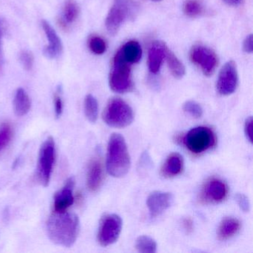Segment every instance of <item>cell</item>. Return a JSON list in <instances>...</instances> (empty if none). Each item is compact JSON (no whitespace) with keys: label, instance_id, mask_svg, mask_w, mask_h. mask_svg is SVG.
Instances as JSON below:
<instances>
[{"label":"cell","instance_id":"1","mask_svg":"<svg viewBox=\"0 0 253 253\" xmlns=\"http://www.w3.org/2000/svg\"><path fill=\"white\" fill-rule=\"evenodd\" d=\"M80 230L78 216L69 211H54L47 221V232L54 244L70 247L75 244Z\"/></svg>","mask_w":253,"mask_h":253},{"label":"cell","instance_id":"2","mask_svg":"<svg viewBox=\"0 0 253 253\" xmlns=\"http://www.w3.org/2000/svg\"><path fill=\"white\" fill-rule=\"evenodd\" d=\"M131 158L125 139L120 134H113L108 143L106 169L114 177L125 176L129 171Z\"/></svg>","mask_w":253,"mask_h":253},{"label":"cell","instance_id":"3","mask_svg":"<svg viewBox=\"0 0 253 253\" xmlns=\"http://www.w3.org/2000/svg\"><path fill=\"white\" fill-rule=\"evenodd\" d=\"M103 119L109 126L126 128L134 121V112L126 102L120 97H113L103 111Z\"/></svg>","mask_w":253,"mask_h":253},{"label":"cell","instance_id":"4","mask_svg":"<svg viewBox=\"0 0 253 253\" xmlns=\"http://www.w3.org/2000/svg\"><path fill=\"white\" fill-rule=\"evenodd\" d=\"M129 63L126 61L121 51L114 57L112 70L109 75V86L112 91L124 94L132 90L134 87Z\"/></svg>","mask_w":253,"mask_h":253},{"label":"cell","instance_id":"5","mask_svg":"<svg viewBox=\"0 0 253 253\" xmlns=\"http://www.w3.org/2000/svg\"><path fill=\"white\" fill-rule=\"evenodd\" d=\"M137 12V5L132 0H115L106 19V27L110 35H115L124 22L133 19Z\"/></svg>","mask_w":253,"mask_h":253},{"label":"cell","instance_id":"6","mask_svg":"<svg viewBox=\"0 0 253 253\" xmlns=\"http://www.w3.org/2000/svg\"><path fill=\"white\" fill-rule=\"evenodd\" d=\"M55 161V143L51 137L44 141L40 149L37 177L42 186L49 184Z\"/></svg>","mask_w":253,"mask_h":253},{"label":"cell","instance_id":"7","mask_svg":"<svg viewBox=\"0 0 253 253\" xmlns=\"http://www.w3.org/2000/svg\"><path fill=\"white\" fill-rule=\"evenodd\" d=\"M216 137L211 128L198 126L192 128L183 137L188 150L195 155H199L211 149L215 144Z\"/></svg>","mask_w":253,"mask_h":253},{"label":"cell","instance_id":"8","mask_svg":"<svg viewBox=\"0 0 253 253\" xmlns=\"http://www.w3.org/2000/svg\"><path fill=\"white\" fill-rule=\"evenodd\" d=\"M123 221L118 214H106L102 218L99 226L97 240L103 247L116 242L122 231Z\"/></svg>","mask_w":253,"mask_h":253},{"label":"cell","instance_id":"9","mask_svg":"<svg viewBox=\"0 0 253 253\" xmlns=\"http://www.w3.org/2000/svg\"><path fill=\"white\" fill-rule=\"evenodd\" d=\"M190 59L192 63L201 67L206 76H211L218 64V59L215 53L201 45L192 47L190 51Z\"/></svg>","mask_w":253,"mask_h":253},{"label":"cell","instance_id":"10","mask_svg":"<svg viewBox=\"0 0 253 253\" xmlns=\"http://www.w3.org/2000/svg\"><path fill=\"white\" fill-rule=\"evenodd\" d=\"M238 75L235 62L229 61L222 67L217 81V90L220 95L233 94L238 87Z\"/></svg>","mask_w":253,"mask_h":253},{"label":"cell","instance_id":"11","mask_svg":"<svg viewBox=\"0 0 253 253\" xmlns=\"http://www.w3.org/2000/svg\"><path fill=\"white\" fill-rule=\"evenodd\" d=\"M228 186L219 178H211L203 187L201 198L205 203H220L226 199Z\"/></svg>","mask_w":253,"mask_h":253},{"label":"cell","instance_id":"12","mask_svg":"<svg viewBox=\"0 0 253 253\" xmlns=\"http://www.w3.org/2000/svg\"><path fill=\"white\" fill-rule=\"evenodd\" d=\"M174 201V197L170 192L155 191L148 197L146 204L151 217H156L168 210Z\"/></svg>","mask_w":253,"mask_h":253},{"label":"cell","instance_id":"13","mask_svg":"<svg viewBox=\"0 0 253 253\" xmlns=\"http://www.w3.org/2000/svg\"><path fill=\"white\" fill-rule=\"evenodd\" d=\"M75 180L74 177H70L66 180L64 186L54 195V211L61 212L67 211L68 209L74 204L75 197L73 189Z\"/></svg>","mask_w":253,"mask_h":253},{"label":"cell","instance_id":"14","mask_svg":"<svg viewBox=\"0 0 253 253\" xmlns=\"http://www.w3.org/2000/svg\"><path fill=\"white\" fill-rule=\"evenodd\" d=\"M42 26L49 43L44 49V53L48 58H56L61 54L63 50L61 40L48 22L42 20Z\"/></svg>","mask_w":253,"mask_h":253},{"label":"cell","instance_id":"15","mask_svg":"<svg viewBox=\"0 0 253 253\" xmlns=\"http://www.w3.org/2000/svg\"><path fill=\"white\" fill-rule=\"evenodd\" d=\"M167 48L164 42L157 41L152 43L148 53V66L149 72L156 75L160 72L163 60L165 58Z\"/></svg>","mask_w":253,"mask_h":253},{"label":"cell","instance_id":"16","mask_svg":"<svg viewBox=\"0 0 253 253\" xmlns=\"http://www.w3.org/2000/svg\"><path fill=\"white\" fill-rule=\"evenodd\" d=\"M103 180V165L98 158L92 160L87 173V186L91 192H97Z\"/></svg>","mask_w":253,"mask_h":253},{"label":"cell","instance_id":"17","mask_svg":"<svg viewBox=\"0 0 253 253\" xmlns=\"http://www.w3.org/2000/svg\"><path fill=\"white\" fill-rule=\"evenodd\" d=\"M183 157L178 153H171L167 157L161 167V175L167 178L179 175L183 171Z\"/></svg>","mask_w":253,"mask_h":253},{"label":"cell","instance_id":"18","mask_svg":"<svg viewBox=\"0 0 253 253\" xmlns=\"http://www.w3.org/2000/svg\"><path fill=\"white\" fill-rule=\"evenodd\" d=\"M241 223L235 217H226L222 220L217 229V238L220 241H226L235 236L240 229Z\"/></svg>","mask_w":253,"mask_h":253},{"label":"cell","instance_id":"19","mask_svg":"<svg viewBox=\"0 0 253 253\" xmlns=\"http://www.w3.org/2000/svg\"><path fill=\"white\" fill-rule=\"evenodd\" d=\"M32 106L30 97L23 88H20L16 91L14 100V112L19 117L24 116L29 113Z\"/></svg>","mask_w":253,"mask_h":253},{"label":"cell","instance_id":"20","mask_svg":"<svg viewBox=\"0 0 253 253\" xmlns=\"http://www.w3.org/2000/svg\"><path fill=\"white\" fill-rule=\"evenodd\" d=\"M126 61L129 64L138 63L142 57V48L137 41H128L120 49Z\"/></svg>","mask_w":253,"mask_h":253},{"label":"cell","instance_id":"21","mask_svg":"<svg viewBox=\"0 0 253 253\" xmlns=\"http://www.w3.org/2000/svg\"><path fill=\"white\" fill-rule=\"evenodd\" d=\"M165 58L167 59V64L173 76L177 79L183 78L186 73L184 66L168 48L166 51Z\"/></svg>","mask_w":253,"mask_h":253},{"label":"cell","instance_id":"22","mask_svg":"<svg viewBox=\"0 0 253 253\" xmlns=\"http://www.w3.org/2000/svg\"><path fill=\"white\" fill-rule=\"evenodd\" d=\"M84 112H85V117L89 122L95 123L98 118V103L97 99L91 95L88 94L85 97V101H84Z\"/></svg>","mask_w":253,"mask_h":253},{"label":"cell","instance_id":"23","mask_svg":"<svg viewBox=\"0 0 253 253\" xmlns=\"http://www.w3.org/2000/svg\"><path fill=\"white\" fill-rule=\"evenodd\" d=\"M135 247L140 253H155L157 251V243L148 235H141L137 238Z\"/></svg>","mask_w":253,"mask_h":253},{"label":"cell","instance_id":"24","mask_svg":"<svg viewBox=\"0 0 253 253\" xmlns=\"http://www.w3.org/2000/svg\"><path fill=\"white\" fill-rule=\"evenodd\" d=\"M80 14V8L74 0H69L65 4L63 8V20L64 24L74 23L78 19Z\"/></svg>","mask_w":253,"mask_h":253},{"label":"cell","instance_id":"25","mask_svg":"<svg viewBox=\"0 0 253 253\" xmlns=\"http://www.w3.org/2000/svg\"><path fill=\"white\" fill-rule=\"evenodd\" d=\"M183 11L188 17L195 18L204 12V7L198 0H186L183 5Z\"/></svg>","mask_w":253,"mask_h":253},{"label":"cell","instance_id":"26","mask_svg":"<svg viewBox=\"0 0 253 253\" xmlns=\"http://www.w3.org/2000/svg\"><path fill=\"white\" fill-rule=\"evenodd\" d=\"M12 137V126L9 123H4L0 126V152L8 146Z\"/></svg>","mask_w":253,"mask_h":253},{"label":"cell","instance_id":"27","mask_svg":"<svg viewBox=\"0 0 253 253\" xmlns=\"http://www.w3.org/2000/svg\"><path fill=\"white\" fill-rule=\"evenodd\" d=\"M88 47L91 52L97 55H101L106 51V43L103 38L98 36H93L88 41Z\"/></svg>","mask_w":253,"mask_h":253},{"label":"cell","instance_id":"28","mask_svg":"<svg viewBox=\"0 0 253 253\" xmlns=\"http://www.w3.org/2000/svg\"><path fill=\"white\" fill-rule=\"evenodd\" d=\"M183 109L192 118H201L203 115V109L201 105L193 100H188L183 104Z\"/></svg>","mask_w":253,"mask_h":253},{"label":"cell","instance_id":"29","mask_svg":"<svg viewBox=\"0 0 253 253\" xmlns=\"http://www.w3.org/2000/svg\"><path fill=\"white\" fill-rule=\"evenodd\" d=\"M20 62L26 70H31L33 67L34 56L30 51H24L20 54Z\"/></svg>","mask_w":253,"mask_h":253},{"label":"cell","instance_id":"30","mask_svg":"<svg viewBox=\"0 0 253 253\" xmlns=\"http://www.w3.org/2000/svg\"><path fill=\"white\" fill-rule=\"evenodd\" d=\"M235 199H236L237 203H238L241 210H242L245 212L250 211V201L245 195H244V194H237Z\"/></svg>","mask_w":253,"mask_h":253},{"label":"cell","instance_id":"31","mask_svg":"<svg viewBox=\"0 0 253 253\" xmlns=\"http://www.w3.org/2000/svg\"><path fill=\"white\" fill-rule=\"evenodd\" d=\"M54 112L57 118L61 116L63 111V102L60 93L57 92L54 97Z\"/></svg>","mask_w":253,"mask_h":253},{"label":"cell","instance_id":"32","mask_svg":"<svg viewBox=\"0 0 253 253\" xmlns=\"http://www.w3.org/2000/svg\"><path fill=\"white\" fill-rule=\"evenodd\" d=\"M253 120L252 117H249L245 121L244 124V133L247 140L250 143H253Z\"/></svg>","mask_w":253,"mask_h":253},{"label":"cell","instance_id":"33","mask_svg":"<svg viewBox=\"0 0 253 253\" xmlns=\"http://www.w3.org/2000/svg\"><path fill=\"white\" fill-rule=\"evenodd\" d=\"M253 35H250L246 38L243 43V49L247 54H251L253 51Z\"/></svg>","mask_w":253,"mask_h":253},{"label":"cell","instance_id":"34","mask_svg":"<svg viewBox=\"0 0 253 253\" xmlns=\"http://www.w3.org/2000/svg\"><path fill=\"white\" fill-rule=\"evenodd\" d=\"M4 29H5V26H4L3 21L2 20H0V68H2V37H3Z\"/></svg>","mask_w":253,"mask_h":253},{"label":"cell","instance_id":"35","mask_svg":"<svg viewBox=\"0 0 253 253\" xmlns=\"http://www.w3.org/2000/svg\"><path fill=\"white\" fill-rule=\"evenodd\" d=\"M183 226L185 229L187 231V232H192L193 231V222L190 218H185L183 220Z\"/></svg>","mask_w":253,"mask_h":253},{"label":"cell","instance_id":"36","mask_svg":"<svg viewBox=\"0 0 253 253\" xmlns=\"http://www.w3.org/2000/svg\"><path fill=\"white\" fill-rule=\"evenodd\" d=\"M226 5H230V6H237L241 3L242 0H222Z\"/></svg>","mask_w":253,"mask_h":253},{"label":"cell","instance_id":"37","mask_svg":"<svg viewBox=\"0 0 253 253\" xmlns=\"http://www.w3.org/2000/svg\"><path fill=\"white\" fill-rule=\"evenodd\" d=\"M152 1H155V2H159V1H161V0H152Z\"/></svg>","mask_w":253,"mask_h":253}]
</instances>
